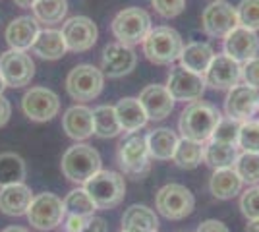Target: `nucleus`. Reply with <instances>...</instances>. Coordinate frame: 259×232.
<instances>
[{"instance_id":"c85d7f7f","label":"nucleus","mask_w":259,"mask_h":232,"mask_svg":"<svg viewBox=\"0 0 259 232\" xmlns=\"http://www.w3.org/2000/svg\"><path fill=\"white\" fill-rule=\"evenodd\" d=\"M27 174L25 161L18 153H0V188L14 186V184H23Z\"/></svg>"},{"instance_id":"de8ad7c7","label":"nucleus","mask_w":259,"mask_h":232,"mask_svg":"<svg viewBox=\"0 0 259 232\" xmlns=\"http://www.w3.org/2000/svg\"><path fill=\"white\" fill-rule=\"evenodd\" d=\"M20 8H33V4L37 2V0H14Z\"/></svg>"},{"instance_id":"a18cd8bd","label":"nucleus","mask_w":259,"mask_h":232,"mask_svg":"<svg viewBox=\"0 0 259 232\" xmlns=\"http://www.w3.org/2000/svg\"><path fill=\"white\" fill-rule=\"evenodd\" d=\"M12 116V105L4 95H0V128L6 126Z\"/></svg>"},{"instance_id":"f8f14e48","label":"nucleus","mask_w":259,"mask_h":232,"mask_svg":"<svg viewBox=\"0 0 259 232\" xmlns=\"http://www.w3.org/2000/svg\"><path fill=\"white\" fill-rule=\"evenodd\" d=\"M23 114L35 122H49L60 111V99L53 89L31 87L22 99Z\"/></svg>"},{"instance_id":"3c124183","label":"nucleus","mask_w":259,"mask_h":232,"mask_svg":"<svg viewBox=\"0 0 259 232\" xmlns=\"http://www.w3.org/2000/svg\"><path fill=\"white\" fill-rule=\"evenodd\" d=\"M122 232H124V230H122Z\"/></svg>"},{"instance_id":"f03ea898","label":"nucleus","mask_w":259,"mask_h":232,"mask_svg":"<svg viewBox=\"0 0 259 232\" xmlns=\"http://www.w3.org/2000/svg\"><path fill=\"white\" fill-rule=\"evenodd\" d=\"M184 51V41L180 33L166 27L159 25L149 31V35L143 41V55L147 56V60L157 64V66H166L172 64L174 60H178Z\"/></svg>"},{"instance_id":"2eb2a0df","label":"nucleus","mask_w":259,"mask_h":232,"mask_svg":"<svg viewBox=\"0 0 259 232\" xmlns=\"http://www.w3.org/2000/svg\"><path fill=\"white\" fill-rule=\"evenodd\" d=\"M201 23L209 37H227L238 25L236 8L227 0H215L203 10Z\"/></svg>"},{"instance_id":"5701e85b","label":"nucleus","mask_w":259,"mask_h":232,"mask_svg":"<svg viewBox=\"0 0 259 232\" xmlns=\"http://www.w3.org/2000/svg\"><path fill=\"white\" fill-rule=\"evenodd\" d=\"M159 219L155 211L147 205H130L122 215V230L124 232H157Z\"/></svg>"},{"instance_id":"a211bd4d","label":"nucleus","mask_w":259,"mask_h":232,"mask_svg":"<svg viewBox=\"0 0 259 232\" xmlns=\"http://www.w3.org/2000/svg\"><path fill=\"white\" fill-rule=\"evenodd\" d=\"M103 74L108 77L128 76L138 64V55L134 49L116 43H108L103 51Z\"/></svg>"},{"instance_id":"49530a36","label":"nucleus","mask_w":259,"mask_h":232,"mask_svg":"<svg viewBox=\"0 0 259 232\" xmlns=\"http://www.w3.org/2000/svg\"><path fill=\"white\" fill-rule=\"evenodd\" d=\"M246 232H259V219L249 221L248 224H246Z\"/></svg>"},{"instance_id":"4468645a","label":"nucleus","mask_w":259,"mask_h":232,"mask_svg":"<svg viewBox=\"0 0 259 232\" xmlns=\"http://www.w3.org/2000/svg\"><path fill=\"white\" fill-rule=\"evenodd\" d=\"M225 111L227 116L238 122H251L259 111V91L249 87L246 83H238L232 89H228V95L225 99Z\"/></svg>"},{"instance_id":"4be33fe9","label":"nucleus","mask_w":259,"mask_h":232,"mask_svg":"<svg viewBox=\"0 0 259 232\" xmlns=\"http://www.w3.org/2000/svg\"><path fill=\"white\" fill-rule=\"evenodd\" d=\"M33 201V192L25 184H14L0 188V211L8 217H22Z\"/></svg>"},{"instance_id":"7ed1b4c3","label":"nucleus","mask_w":259,"mask_h":232,"mask_svg":"<svg viewBox=\"0 0 259 232\" xmlns=\"http://www.w3.org/2000/svg\"><path fill=\"white\" fill-rule=\"evenodd\" d=\"M110 29H112V35L118 39L120 44L132 49L134 44L143 43L145 37L153 29L151 16L143 8L130 6V8H124V10L114 16Z\"/></svg>"},{"instance_id":"e433bc0d","label":"nucleus","mask_w":259,"mask_h":232,"mask_svg":"<svg viewBox=\"0 0 259 232\" xmlns=\"http://www.w3.org/2000/svg\"><path fill=\"white\" fill-rule=\"evenodd\" d=\"M238 25L257 31L259 29V0H242L236 6Z\"/></svg>"},{"instance_id":"1a4fd4ad","label":"nucleus","mask_w":259,"mask_h":232,"mask_svg":"<svg viewBox=\"0 0 259 232\" xmlns=\"http://www.w3.org/2000/svg\"><path fill=\"white\" fill-rule=\"evenodd\" d=\"M155 205L162 217L170 221H180L194 211L195 198L182 184H166L157 192Z\"/></svg>"},{"instance_id":"cd10ccee","label":"nucleus","mask_w":259,"mask_h":232,"mask_svg":"<svg viewBox=\"0 0 259 232\" xmlns=\"http://www.w3.org/2000/svg\"><path fill=\"white\" fill-rule=\"evenodd\" d=\"M213 56H215V53L207 43H190L184 47L180 62H182V68L203 76L211 64V60H213Z\"/></svg>"},{"instance_id":"72a5a7b5","label":"nucleus","mask_w":259,"mask_h":232,"mask_svg":"<svg viewBox=\"0 0 259 232\" xmlns=\"http://www.w3.org/2000/svg\"><path fill=\"white\" fill-rule=\"evenodd\" d=\"M64 209L68 215L89 219V217H93V213L97 211V205H95V201L91 199V196L85 192V188H77V190H72V192L66 196Z\"/></svg>"},{"instance_id":"8fccbe9b","label":"nucleus","mask_w":259,"mask_h":232,"mask_svg":"<svg viewBox=\"0 0 259 232\" xmlns=\"http://www.w3.org/2000/svg\"><path fill=\"white\" fill-rule=\"evenodd\" d=\"M4 89H6V83H4V79H2V76H0V95H2Z\"/></svg>"},{"instance_id":"ea45409f","label":"nucleus","mask_w":259,"mask_h":232,"mask_svg":"<svg viewBox=\"0 0 259 232\" xmlns=\"http://www.w3.org/2000/svg\"><path fill=\"white\" fill-rule=\"evenodd\" d=\"M151 4L162 18H176L186 8V0H151Z\"/></svg>"},{"instance_id":"bb28decb","label":"nucleus","mask_w":259,"mask_h":232,"mask_svg":"<svg viewBox=\"0 0 259 232\" xmlns=\"http://www.w3.org/2000/svg\"><path fill=\"white\" fill-rule=\"evenodd\" d=\"M242 186L244 182L234 168H219L213 172L209 182V190L217 199H232L236 194H240Z\"/></svg>"},{"instance_id":"f704fd0d","label":"nucleus","mask_w":259,"mask_h":232,"mask_svg":"<svg viewBox=\"0 0 259 232\" xmlns=\"http://www.w3.org/2000/svg\"><path fill=\"white\" fill-rule=\"evenodd\" d=\"M240 128H242V122L234 120L230 116H223L217 124L215 132H213L209 142H215L221 145H238Z\"/></svg>"},{"instance_id":"37998d69","label":"nucleus","mask_w":259,"mask_h":232,"mask_svg":"<svg viewBox=\"0 0 259 232\" xmlns=\"http://www.w3.org/2000/svg\"><path fill=\"white\" fill-rule=\"evenodd\" d=\"M81 232H107V221L103 217H89Z\"/></svg>"},{"instance_id":"20e7f679","label":"nucleus","mask_w":259,"mask_h":232,"mask_svg":"<svg viewBox=\"0 0 259 232\" xmlns=\"http://www.w3.org/2000/svg\"><path fill=\"white\" fill-rule=\"evenodd\" d=\"M62 172L68 180L76 184H85L91 176L101 170V155L95 147L87 144H76L68 147L62 155Z\"/></svg>"},{"instance_id":"a19ab883","label":"nucleus","mask_w":259,"mask_h":232,"mask_svg":"<svg viewBox=\"0 0 259 232\" xmlns=\"http://www.w3.org/2000/svg\"><path fill=\"white\" fill-rule=\"evenodd\" d=\"M240 79L246 85L259 91V56L251 58L248 62H244V66H242V77Z\"/></svg>"},{"instance_id":"a878e982","label":"nucleus","mask_w":259,"mask_h":232,"mask_svg":"<svg viewBox=\"0 0 259 232\" xmlns=\"http://www.w3.org/2000/svg\"><path fill=\"white\" fill-rule=\"evenodd\" d=\"M147 142V149H149V155L151 159H157V161H168L172 159L174 149L178 145V135L170 130V128H157V130H151L149 135L145 137Z\"/></svg>"},{"instance_id":"ddd939ff","label":"nucleus","mask_w":259,"mask_h":232,"mask_svg":"<svg viewBox=\"0 0 259 232\" xmlns=\"http://www.w3.org/2000/svg\"><path fill=\"white\" fill-rule=\"evenodd\" d=\"M62 37L68 51L72 53H85L97 43L99 29L95 22L87 16H74L62 23Z\"/></svg>"},{"instance_id":"7c9ffc66","label":"nucleus","mask_w":259,"mask_h":232,"mask_svg":"<svg viewBox=\"0 0 259 232\" xmlns=\"http://www.w3.org/2000/svg\"><path fill=\"white\" fill-rule=\"evenodd\" d=\"M122 132L118 124V116L114 107L110 105H101L97 109H93V133L97 137L108 140V137H114Z\"/></svg>"},{"instance_id":"39448f33","label":"nucleus","mask_w":259,"mask_h":232,"mask_svg":"<svg viewBox=\"0 0 259 232\" xmlns=\"http://www.w3.org/2000/svg\"><path fill=\"white\" fill-rule=\"evenodd\" d=\"M118 165L126 176L140 180L151 168V155L145 137L138 132L126 133L118 145Z\"/></svg>"},{"instance_id":"09e8293b","label":"nucleus","mask_w":259,"mask_h":232,"mask_svg":"<svg viewBox=\"0 0 259 232\" xmlns=\"http://www.w3.org/2000/svg\"><path fill=\"white\" fill-rule=\"evenodd\" d=\"M2 232H29V230L23 228V226H8V228H4Z\"/></svg>"},{"instance_id":"f257e3e1","label":"nucleus","mask_w":259,"mask_h":232,"mask_svg":"<svg viewBox=\"0 0 259 232\" xmlns=\"http://www.w3.org/2000/svg\"><path fill=\"white\" fill-rule=\"evenodd\" d=\"M221 118H223L221 112L217 111V107H213L211 103L195 101V103H190L182 111L178 128H180L184 140L203 145L211 140Z\"/></svg>"},{"instance_id":"393cba45","label":"nucleus","mask_w":259,"mask_h":232,"mask_svg":"<svg viewBox=\"0 0 259 232\" xmlns=\"http://www.w3.org/2000/svg\"><path fill=\"white\" fill-rule=\"evenodd\" d=\"M31 49L35 55L39 56V58H45V60H58L68 51L64 37H62V31H56V29H43V31H39Z\"/></svg>"},{"instance_id":"4c0bfd02","label":"nucleus","mask_w":259,"mask_h":232,"mask_svg":"<svg viewBox=\"0 0 259 232\" xmlns=\"http://www.w3.org/2000/svg\"><path fill=\"white\" fill-rule=\"evenodd\" d=\"M238 147L246 153H259V124L244 122L238 135Z\"/></svg>"},{"instance_id":"412c9836","label":"nucleus","mask_w":259,"mask_h":232,"mask_svg":"<svg viewBox=\"0 0 259 232\" xmlns=\"http://www.w3.org/2000/svg\"><path fill=\"white\" fill-rule=\"evenodd\" d=\"M62 128L72 140H87L93 135V111L85 105H74L62 116Z\"/></svg>"},{"instance_id":"b1692460","label":"nucleus","mask_w":259,"mask_h":232,"mask_svg":"<svg viewBox=\"0 0 259 232\" xmlns=\"http://www.w3.org/2000/svg\"><path fill=\"white\" fill-rule=\"evenodd\" d=\"M116 116H118V124L124 132H138L147 124V114L143 111L141 103L136 97H126V99L118 101V105L114 107Z\"/></svg>"},{"instance_id":"c9c22d12","label":"nucleus","mask_w":259,"mask_h":232,"mask_svg":"<svg viewBox=\"0 0 259 232\" xmlns=\"http://www.w3.org/2000/svg\"><path fill=\"white\" fill-rule=\"evenodd\" d=\"M234 170L238 172V176L242 178V182L248 184H257L259 182V153H242L238 155Z\"/></svg>"},{"instance_id":"473e14b6","label":"nucleus","mask_w":259,"mask_h":232,"mask_svg":"<svg viewBox=\"0 0 259 232\" xmlns=\"http://www.w3.org/2000/svg\"><path fill=\"white\" fill-rule=\"evenodd\" d=\"M201 161H203V145L182 137L176 145V149H174V165L184 168V170H192V168H197Z\"/></svg>"},{"instance_id":"dca6fc26","label":"nucleus","mask_w":259,"mask_h":232,"mask_svg":"<svg viewBox=\"0 0 259 232\" xmlns=\"http://www.w3.org/2000/svg\"><path fill=\"white\" fill-rule=\"evenodd\" d=\"M259 53V37L255 31L236 25L230 33L225 37V55L236 60L238 64H244Z\"/></svg>"},{"instance_id":"6e6552de","label":"nucleus","mask_w":259,"mask_h":232,"mask_svg":"<svg viewBox=\"0 0 259 232\" xmlns=\"http://www.w3.org/2000/svg\"><path fill=\"white\" fill-rule=\"evenodd\" d=\"M25 215H27L29 224L35 226L37 230H53L64 221V201L58 196L51 194V192H45V194H39V196L33 198L31 205H29Z\"/></svg>"},{"instance_id":"c03bdc74","label":"nucleus","mask_w":259,"mask_h":232,"mask_svg":"<svg viewBox=\"0 0 259 232\" xmlns=\"http://www.w3.org/2000/svg\"><path fill=\"white\" fill-rule=\"evenodd\" d=\"M87 219L83 217H74V215H68L66 219V232H81L85 228Z\"/></svg>"},{"instance_id":"2f4dec72","label":"nucleus","mask_w":259,"mask_h":232,"mask_svg":"<svg viewBox=\"0 0 259 232\" xmlns=\"http://www.w3.org/2000/svg\"><path fill=\"white\" fill-rule=\"evenodd\" d=\"M31 10L37 22L56 25L62 23L68 14V0H37Z\"/></svg>"},{"instance_id":"79ce46f5","label":"nucleus","mask_w":259,"mask_h":232,"mask_svg":"<svg viewBox=\"0 0 259 232\" xmlns=\"http://www.w3.org/2000/svg\"><path fill=\"white\" fill-rule=\"evenodd\" d=\"M197 232H228V228L225 222L217 221V219H209V221H203L199 224Z\"/></svg>"},{"instance_id":"9d476101","label":"nucleus","mask_w":259,"mask_h":232,"mask_svg":"<svg viewBox=\"0 0 259 232\" xmlns=\"http://www.w3.org/2000/svg\"><path fill=\"white\" fill-rule=\"evenodd\" d=\"M164 87L170 93L174 103L176 101H180V103H195V101L201 99L207 83L203 76L190 72V70H186L182 66H174L170 70V74H168Z\"/></svg>"},{"instance_id":"c756f323","label":"nucleus","mask_w":259,"mask_h":232,"mask_svg":"<svg viewBox=\"0 0 259 232\" xmlns=\"http://www.w3.org/2000/svg\"><path fill=\"white\" fill-rule=\"evenodd\" d=\"M238 155H240L238 145H221L215 142H209L207 145H203V161L215 170L234 168Z\"/></svg>"},{"instance_id":"aec40b11","label":"nucleus","mask_w":259,"mask_h":232,"mask_svg":"<svg viewBox=\"0 0 259 232\" xmlns=\"http://www.w3.org/2000/svg\"><path fill=\"white\" fill-rule=\"evenodd\" d=\"M39 22L31 16H20L16 20H12L6 27V41L10 44L12 51H22L25 53L27 49H31L37 35H39Z\"/></svg>"},{"instance_id":"6ab92c4d","label":"nucleus","mask_w":259,"mask_h":232,"mask_svg":"<svg viewBox=\"0 0 259 232\" xmlns=\"http://www.w3.org/2000/svg\"><path fill=\"white\" fill-rule=\"evenodd\" d=\"M138 101L141 103L149 120H162V118L170 116L174 109V99L170 97V93L166 91L164 85H157V83L143 89Z\"/></svg>"},{"instance_id":"0eeeda50","label":"nucleus","mask_w":259,"mask_h":232,"mask_svg":"<svg viewBox=\"0 0 259 232\" xmlns=\"http://www.w3.org/2000/svg\"><path fill=\"white\" fill-rule=\"evenodd\" d=\"M105 87V74L103 70L93 64H79L66 77V91L74 101L87 103L97 99Z\"/></svg>"},{"instance_id":"f3484780","label":"nucleus","mask_w":259,"mask_h":232,"mask_svg":"<svg viewBox=\"0 0 259 232\" xmlns=\"http://www.w3.org/2000/svg\"><path fill=\"white\" fill-rule=\"evenodd\" d=\"M205 83L213 89H232L242 77V66L227 55H215L203 74Z\"/></svg>"},{"instance_id":"9b49d317","label":"nucleus","mask_w":259,"mask_h":232,"mask_svg":"<svg viewBox=\"0 0 259 232\" xmlns=\"http://www.w3.org/2000/svg\"><path fill=\"white\" fill-rule=\"evenodd\" d=\"M0 76L6 87H23L31 83L35 76V62L22 51H6L0 55Z\"/></svg>"},{"instance_id":"423d86ee","label":"nucleus","mask_w":259,"mask_h":232,"mask_svg":"<svg viewBox=\"0 0 259 232\" xmlns=\"http://www.w3.org/2000/svg\"><path fill=\"white\" fill-rule=\"evenodd\" d=\"M85 192L95 201L97 209H114L126 196V182L120 172L99 170L85 182Z\"/></svg>"},{"instance_id":"58836bf2","label":"nucleus","mask_w":259,"mask_h":232,"mask_svg":"<svg viewBox=\"0 0 259 232\" xmlns=\"http://www.w3.org/2000/svg\"><path fill=\"white\" fill-rule=\"evenodd\" d=\"M240 209L249 221L259 219V186L248 188L240 198Z\"/></svg>"}]
</instances>
